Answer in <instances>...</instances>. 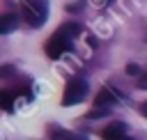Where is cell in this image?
<instances>
[{
  "label": "cell",
  "mask_w": 147,
  "mask_h": 140,
  "mask_svg": "<svg viewBox=\"0 0 147 140\" xmlns=\"http://www.w3.org/2000/svg\"><path fill=\"white\" fill-rule=\"evenodd\" d=\"M126 73L138 76V73H140V67H138V64H126Z\"/></svg>",
  "instance_id": "10"
},
{
  "label": "cell",
  "mask_w": 147,
  "mask_h": 140,
  "mask_svg": "<svg viewBox=\"0 0 147 140\" xmlns=\"http://www.w3.org/2000/svg\"><path fill=\"white\" fill-rule=\"evenodd\" d=\"M69 48H71L69 39H67V37H62V34H57V32H53V34L48 37L46 46H44L46 55H48V57H53V60H57V57H60L62 53H67Z\"/></svg>",
  "instance_id": "3"
},
{
  "label": "cell",
  "mask_w": 147,
  "mask_h": 140,
  "mask_svg": "<svg viewBox=\"0 0 147 140\" xmlns=\"http://www.w3.org/2000/svg\"><path fill=\"white\" fill-rule=\"evenodd\" d=\"M14 28H18V14H2L0 16V32L2 34H7V32H11Z\"/></svg>",
  "instance_id": "6"
},
{
  "label": "cell",
  "mask_w": 147,
  "mask_h": 140,
  "mask_svg": "<svg viewBox=\"0 0 147 140\" xmlns=\"http://www.w3.org/2000/svg\"><path fill=\"white\" fill-rule=\"evenodd\" d=\"M140 115H142V117H147V101H142V103H140Z\"/></svg>",
  "instance_id": "11"
},
{
  "label": "cell",
  "mask_w": 147,
  "mask_h": 140,
  "mask_svg": "<svg viewBox=\"0 0 147 140\" xmlns=\"http://www.w3.org/2000/svg\"><path fill=\"white\" fill-rule=\"evenodd\" d=\"M101 138H103V140H131V138H126V126H124L122 122L108 124V126L101 131Z\"/></svg>",
  "instance_id": "4"
},
{
  "label": "cell",
  "mask_w": 147,
  "mask_h": 140,
  "mask_svg": "<svg viewBox=\"0 0 147 140\" xmlns=\"http://www.w3.org/2000/svg\"><path fill=\"white\" fill-rule=\"evenodd\" d=\"M115 101H117V96H115V92H113V90H108V87H101V90H99V94L94 96V106H103V108L113 106Z\"/></svg>",
  "instance_id": "5"
},
{
  "label": "cell",
  "mask_w": 147,
  "mask_h": 140,
  "mask_svg": "<svg viewBox=\"0 0 147 140\" xmlns=\"http://www.w3.org/2000/svg\"><path fill=\"white\" fill-rule=\"evenodd\" d=\"M51 140H83V138H76L74 133H69L64 129H53L51 131Z\"/></svg>",
  "instance_id": "9"
},
{
  "label": "cell",
  "mask_w": 147,
  "mask_h": 140,
  "mask_svg": "<svg viewBox=\"0 0 147 140\" xmlns=\"http://www.w3.org/2000/svg\"><path fill=\"white\" fill-rule=\"evenodd\" d=\"M21 18L32 25V28H41L46 16H48V2L46 0H21Z\"/></svg>",
  "instance_id": "1"
},
{
  "label": "cell",
  "mask_w": 147,
  "mask_h": 140,
  "mask_svg": "<svg viewBox=\"0 0 147 140\" xmlns=\"http://www.w3.org/2000/svg\"><path fill=\"white\" fill-rule=\"evenodd\" d=\"M145 37H147V34H145Z\"/></svg>",
  "instance_id": "12"
},
{
  "label": "cell",
  "mask_w": 147,
  "mask_h": 140,
  "mask_svg": "<svg viewBox=\"0 0 147 140\" xmlns=\"http://www.w3.org/2000/svg\"><path fill=\"white\" fill-rule=\"evenodd\" d=\"M55 32H57V34H62V37H67V39H74V37L80 32V25H78V23H74V21H69V23H62Z\"/></svg>",
  "instance_id": "8"
},
{
  "label": "cell",
  "mask_w": 147,
  "mask_h": 140,
  "mask_svg": "<svg viewBox=\"0 0 147 140\" xmlns=\"http://www.w3.org/2000/svg\"><path fill=\"white\" fill-rule=\"evenodd\" d=\"M87 92H90V90H87V80H85L83 76L69 78V83H67V87H64V94H62V106H76V103L85 101Z\"/></svg>",
  "instance_id": "2"
},
{
  "label": "cell",
  "mask_w": 147,
  "mask_h": 140,
  "mask_svg": "<svg viewBox=\"0 0 147 140\" xmlns=\"http://www.w3.org/2000/svg\"><path fill=\"white\" fill-rule=\"evenodd\" d=\"M25 90H28V87H23V90H18V87H16V90H2V92H0V106H2L5 110H11V101H14L21 92H25Z\"/></svg>",
  "instance_id": "7"
}]
</instances>
